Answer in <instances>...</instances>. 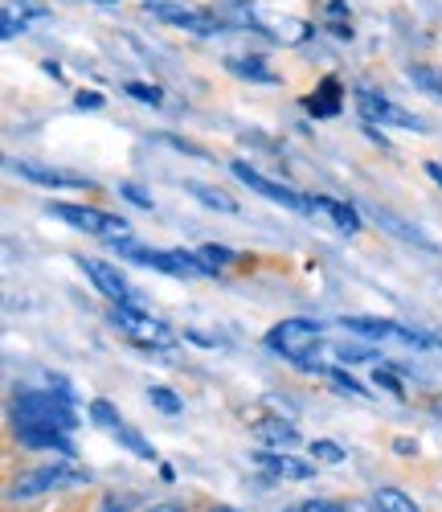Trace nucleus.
<instances>
[{
    "label": "nucleus",
    "instance_id": "f257e3e1",
    "mask_svg": "<svg viewBox=\"0 0 442 512\" xmlns=\"http://www.w3.org/2000/svg\"><path fill=\"white\" fill-rule=\"evenodd\" d=\"M320 340H324V328L312 324V320H279L271 332H267V349L283 353L295 369H316V353H320Z\"/></svg>",
    "mask_w": 442,
    "mask_h": 512
},
{
    "label": "nucleus",
    "instance_id": "f03ea898",
    "mask_svg": "<svg viewBox=\"0 0 442 512\" xmlns=\"http://www.w3.org/2000/svg\"><path fill=\"white\" fill-rule=\"evenodd\" d=\"M70 398L74 394H21L13 402V422H46V426H58V431L70 435L78 426Z\"/></svg>",
    "mask_w": 442,
    "mask_h": 512
},
{
    "label": "nucleus",
    "instance_id": "7ed1b4c3",
    "mask_svg": "<svg viewBox=\"0 0 442 512\" xmlns=\"http://www.w3.org/2000/svg\"><path fill=\"white\" fill-rule=\"evenodd\" d=\"M54 218H62L66 226L82 230V234H95V238H107V242H127L131 238V226L115 213H103V209H91V205H50Z\"/></svg>",
    "mask_w": 442,
    "mask_h": 512
},
{
    "label": "nucleus",
    "instance_id": "20e7f679",
    "mask_svg": "<svg viewBox=\"0 0 442 512\" xmlns=\"http://www.w3.org/2000/svg\"><path fill=\"white\" fill-rule=\"evenodd\" d=\"M86 480H91V476L78 472V467H70V459H58V463H50V467H37V472L17 476L13 488H9V496H13V500H33V496H41V492L74 488V484H86Z\"/></svg>",
    "mask_w": 442,
    "mask_h": 512
},
{
    "label": "nucleus",
    "instance_id": "39448f33",
    "mask_svg": "<svg viewBox=\"0 0 442 512\" xmlns=\"http://www.w3.org/2000/svg\"><path fill=\"white\" fill-rule=\"evenodd\" d=\"M111 324L131 340V345H140V349H172V332L160 324V320H152V316H144L140 308H131V304H115V312H111Z\"/></svg>",
    "mask_w": 442,
    "mask_h": 512
},
{
    "label": "nucleus",
    "instance_id": "423d86ee",
    "mask_svg": "<svg viewBox=\"0 0 442 512\" xmlns=\"http://www.w3.org/2000/svg\"><path fill=\"white\" fill-rule=\"evenodd\" d=\"M144 13L164 21V25H176V29H189L197 37H213L221 29L217 13H205V9H193L185 0H144Z\"/></svg>",
    "mask_w": 442,
    "mask_h": 512
},
{
    "label": "nucleus",
    "instance_id": "0eeeda50",
    "mask_svg": "<svg viewBox=\"0 0 442 512\" xmlns=\"http://www.w3.org/2000/svg\"><path fill=\"white\" fill-rule=\"evenodd\" d=\"M348 332L357 336H369V340H402V345H418V349H438V340L418 332V328H406V324H393V320H377V316H344L340 320Z\"/></svg>",
    "mask_w": 442,
    "mask_h": 512
},
{
    "label": "nucleus",
    "instance_id": "6e6552de",
    "mask_svg": "<svg viewBox=\"0 0 442 512\" xmlns=\"http://www.w3.org/2000/svg\"><path fill=\"white\" fill-rule=\"evenodd\" d=\"M230 173H234L246 189H254L258 197H267V201H275V205H287V209H295V213H307V197H303V193H295V189H287V185H279V181H271V177H262L258 168H250L246 160H234Z\"/></svg>",
    "mask_w": 442,
    "mask_h": 512
},
{
    "label": "nucleus",
    "instance_id": "1a4fd4ad",
    "mask_svg": "<svg viewBox=\"0 0 442 512\" xmlns=\"http://www.w3.org/2000/svg\"><path fill=\"white\" fill-rule=\"evenodd\" d=\"M357 95V111L369 119V123H393V127H414V132H422V119L418 115H410V111H402L393 99H385V95H377V91H369V87H357L352 91Z\"/></svg>",
    "mask_w": 442,
    "mask_h": 512
},
{
    "label": "nucleus",
    "instance_id": "9d476101",
    "mask_svg": "<svg viewBox=\"0 0 442 512\" xmlns=\"http://www.w3.org/2000/svg\"><path fill=\"white\" fill-rule=\"evenodd\" d=\"M254 29L258 33H267L271 41H279V46H303L307 37H312V25L291 17V13H254Z\"/></svg>",
    "mask_w": 442,
    "mask_h": 512
},
{
    "label": "nucleus",
    "instance_id": "9b49d317",
    "mask_svg": "<svg viewBox=\"0 0 442 512\" xmlns=\"http://www.w3.org/2000/svg\"><path fill=\"white\" fill-rule=\"evenodd\" d=\"M361 213H365V218H373L381 230H389L397 242H410V246H418V250H438V242L434 238H426L418 226H410V222H402V218H397V213H389V209H381V205H373V201H361Z\"/></svg>",
    "mask_w": 442,
    "mask_h": 512
},
{
    "label": "nucleus",
    "instance_id": "f8f14e48",
    "mask_svg": "<svg viewBox=\"0 0 442 512\" xmlns=\"http://www.w3.org/2000/svg\"><path fill=\"white\" fill-rule=\"evenodd\" d=\"M82 267H86V275H91V283H95V287L107 295V300L140 308V300H136V295H131V287H127V279L119 275V267H111V263H103V259H86Z\"/></svg>",
    "mask_w": 442,
    "mask_h": 512
},
{
    "label": "nucleus",
    "instance_id": "ddd939ff",
    "mask_svg": "<svg viewBox=\"0 0 442 512\" xmlns=\"http://www.w3.org/2000/svg\"><path fill=\"white\" fill-rule=\"evenodd\" d=\"M17 439H21V447H33V451H62L66 459H74V447H70L66 431H58V426H46V422H17Z\"/></svg>",
    "mask_w": 442,
    "mask_h": 512
},
{
    "label": "nucleus",
    "instance_id": "4468645a",
    "mask_svg": "<svg viewBox=\"0 0 442 512\" xmlns=\"http://www.w3.org/2000/svg\"><path fill=\"white\" fill-rule=\"evenodd\" d=\"M13 168L21 177H29L33 185H46V189H91V181H86V177L62 173V168H46V164H33V160H13Z\"/></svg>",
    "mask_w": 442,
    "mask_h": 512
},
{
    "label": "nucleus",
    "instance_id": "2eb2a0df",
    "mask_svg": "<svg viewBox=\"0 0 442 512\" xmlns=\"http://www.w3.org/2000/svg\"><path fill=\"white\" fill-rule=\"evenodd\" d=\"M307 213H324L340 234H361V209L357 205H344L336 197H307Z\"/></svg>",
    "mask_w": 442,
    "mask_h": 512
},
{
    "label": "nucleus",
    "instance_id": "dca6fc26",
    "mask_svg": "<svg viewBox=\"0 0 442 512\" xmlns=\"http://www.w3.org/2000/svg\"><path fill=\"white\" fill-rule=\"evenodd\" d=\"M262 472H271L279 480H312L316 476V463H307V459H295L287 451H258L254 455Z\"/></svg>",
    "mask_w": 442,
    "mask_h": 512
},
{
    "label": "nucleus",
    "instance_id": "f3484780",
    "mask_svg": "<svg viewBox=\"0 0 442 512\" xmlns=\"http://www.w3.org/2000/svg\"><path fill=\"white\" fill-rule=\"evenodd\" d=\"M254 435H258L262 447H271V451H291V447L299 443V431H295L291 422H279V418L258 422V426H254Z\"/></svg>",
    "mask_w": 442,
    "mask_h": 512
},
{
    "label": "nucleus",
    "instance_id": "a211bd4d",
    "mask_svg": "<svg viewBox=\"0 0 442 512\" xmlns=\"http://www.w3.org/2000/svg\"><path fill=\"white\" fill-rule=\"evenodd\" d=\"M303 107L312 111L316 119H332V115H340V82H336V78H328L320 91H312V95L303 99Z\"/></svg>",
    "mask_w": 442,
    "mask_h": 512
},
{
    "label": "nucleus",
    "instance_id": "6ab92c4d",
    "mask_svg": "<svg viewBox=\"0 0 442 512\" xmlns=\"http://www.w3.org/2000/svg\"><path fill=\"white\" fill-rule=\"evenodd\" d=\"M226 70L234 74V78H250V82H267V87H275L279 82V74L262 62V58H230L226 62Z\"/></svg>",
    "mask_w": 442,
    "mask_h": 512
},
{
    "label": "nucleus",
    "instance_id": "aec40b11",
    "mask_svg": "<svg viewBox=\"0 0 442 512\" xmlns=\"http://www.w3.org/2000/svg\"><path fill=\"white\" fill-rule=\"evenodd\" d=\"M201 205H209V209H221V213H238V201L226 193V189H213V185H201V181H189L185 185Z\"/></svg>",
    "mask_w": 442,
    "mask_h": 512
},
{
    "label": "nucleus",
    "instance_id": "412c9836",
    "mask_svg": "<svg viewBox=\"0 0 442 512\" xmlns=\"http://www.w3.org/2000/svg\"><path fill=\"white\" fill-rule=\"evenodd\" d=\"M406 78L414 82L418 91H426V95L442 99V70H438V66H430V62H414V66L406 70Z\"/></svg>",
    "mask_w": 442,
    "mask_h": 512
},
{
    "label": "nucleus",
    "instance_id": "4be33fe9",
    "mask_svg": "<svg viewBox=\"0 0 442 512\" xmlns=\"http://www.w3.org/2000/svg\"><path fill=\"white\" fill-rule=\"evenodd\" d=\"M373 508L377 512H418V504L402 488H377L373 492Z\"/></svg>",
    "mask_w": 442,
    "mask_h": 512
},
{
    "label": "nucleus",
    "instance_id": "5701e85b",
    "mask_svg": "<svg viewBox=\"0 0 442 512\" xmlns=\"http://www.w3.org/2000/svg\"><path fill=\"white\" fill-rule=\"evenodd\" d=\"M197 259L205 263V275H217V271H226V267L238 259V254L226 250V246H201V250H197Z\"/></svg>",
    "mask_w": 442,
    "mask_h": 512
},
{
    "label": "nucleus",
    "instance_id": "b1692460",
    "mask_svg": "<svg viewBox=\"0 0 442 512\" xmlns=\"http://www.w3.org/2000/svg\"><path fill=\"white\" fill-rule=\"evenodd\" d=\"M111 435H115V439H119L123 447H131V451H136L140 459H148V463L156 459V451H152V443H144V439H140L136 431H131V426H115V431H111Z\"/></svg>",
    "mask_w": 442,
    "mask_h": 512
},
{
    "label": "nucleus",
    "instance_id": "393cba45",
    "mask_svg": "<svg viewBox=\"0 0 442 512\" xmlns=\"http://www.w3.org/2000/svg\"><path fill=\"white\" fill-rule=\"evenodd\" d=\"M373 386H377V390H385V394H393V398H406L402 377H397L393 369H385V365H377V369H373Z\"/></svg>",
    "mask_w": 442,
    "mask_h": 512
},
{
    "label": "nucleus",
    "instance_id": "a878e982",
    "mask_svg": "<svg viewBox=\"0 0 442 512\" xmlns=\"http://www.w3.org/2000/svg\"><path fill=\"white\" fill-rule=\"evenodd\" d=\"M148 398H152V406H156L160 414H181V410H185V402L176 398L168 386H152V390H148Z\"/></svg>",
    "mask_w": 442,
    "mask_h": 512
},
{
    "label": "nucleus",
    "instance_id": "bb28decb",
    "mask_svg": "<svg viewBox=\"0 0 442 512\" xmlns=\"http://www.w3.org/2000/svg\"><path fill=\"white\" fill-rule=\"evenodd\" d=\"M136 103H148V107H164V91L160 87H148V82H127L123 87Z\"/></svg>",
    "mask_w": 442,
    "mask_h": 512
},
{
    "label": "nucleus",
    "instance_id": "cd10ccee",
    "mask_svg": "<svg viewBox=\"0 0 442 512\" xmlns=\"http://www.w3.org/2000/svg\"><path fill=\"white\" fill-rule=\"evenodd\" d=\"M312 459H320V463H332V467H336V463H344L348 455H344V447H340V443L316 439V443H312Z\"/></svg>",
    "mask_w": 442,
    "mask_h": 512
},
{
    "label": "nucleus",
    "instance_id": "c85d7f7f",
    "mask_svg": "<svg viewBox=\"0 0 442 512\" xmlns=\"http://www.w3.org/2000/svg\"><path fill=\"white\" fill-rule=\"evenodd\" d=\"M91 418H95L99 426H107V431H115V426H123V418L115 414V406H111V402H103V398H99V402H91Z\"/></svg>",
    "mask_w": 442,
    "mask_h": 512
},
{
    "label": "nucleus",
    "instance_id": "c756f323",
    "mask_svg": "<svg viewBox=\"0 0 442 512\" xmlns=\"http://www.w3.org/2000/svg\"><path fill=\"white\" fill-rule=\"evenodd\" d=\"M336 361H348V365H365V361H381L373 349H361V345H340L336 349Z\"/></svg>",
    "mask_w": 442,
    "mask_h": 512
},
{
    "label": "nucleus",
    "instance_id": "7c9ffc66",
    "mask_svg": "<svg viewBox=\"0 0 442 512\" xmlns=\"http://www.w3.org/2000/svg\"><path fill=\"white\" fill-rule=\"evenodd\" d=\"M332 386L344 390V394H352V398H373V394H365L361 381H357V377H348L344 369H332Z\"/></svg>",
    "mask_w": 442,
    "mask_h": 512
},
{
    "label": "nucleus",
    "instance_id": "2f4dec72",
    "mask_svg": "<svg viewBox=\"0 0 442 512\" xmlns=\"http://www.w3.org/2000/svg\"><path fill=\"white\" fill-rule=\"evenodd\" d=\"M103 103H107V99H103L99 91H78V95H74V107H78V111H103Z\"/></svg>",
    "mask_w": 442,
    "mask_h": 512
},
{
    "label": "nucleus",
    "instance_id": "473e14b6",
    "mask_svg": "<svg viewBox=\"0 0 442 512\" xmlns=\"http://www.w3.org/2000/svg\"><path fill=\"white\" fill-rule=\"evenodd\" d=\"M119 193H123V197H127L131 205H140V209H152V197H148V193H144L140 185H131V181H123V185H119Z\"/></svg>",
    "mask_w": 442,
    "mask_h": 512
},
{
    "label": "nucleus",
    "instance_id": "72a5a7b5",
    "mask_svg": "<svg viewBox=\"0 0 442 512\" xmlns=\"http://www.w3.org/2000/svg\"><path fill=\"white\" fill-rule=\"evenodd\" d=\"M299 512H344V508H340L336 500H307Z\"/></svg>",
    "mask_w": 442,
    "mask_h": 512
},
{
    "label": "nucleus",
    "instance_id": "f704fd0d",
    "mask_svg": "<svg viewBox=\"0 0 442 512\" xmlns=\"http://www.w3.org/2000/svg\"><path fill=\"white\" fill-rule=\"evenodd\" d=\"M393 451H397V455H414V451H418V443H414V439H397V443H393Z\"/></svg>",
    "mask_w": 442,
    "mask_h": 512
},
{
    "label": "nucleus",
    "instance_id": "c9c22d12",
    "mask_svg": "<svg viewBox=\"0 0 442 512\" xmlns=\"http://www.w3.org/2000/svg\"><path fill=\"white\" fill-rule=\"evenodd\" d=\"M328 33H332L336 41H352V25H328Z\"/></svg>",
    "mask_w": 442,
    "mask_h": 512
},
{
    "label": "nucleus",
    "instance_id": "e433bc0d",
    "mask_svg": "<svg viewBox=\"0 0 442 512\" xmlns=\"http://www.w3.org/2000/svg\"><path fill=\"white\" fill-rule=\"evenodd\" d=\"M426 173H430V177L442 185V164H438V160H426Z\"/></svg>",
    "mask_w": 442,
    "mask_h": 512
},
{
    "label": "nucleus",
    "instance_id": "4c0bfd02",
    "mask_svg": "<svg viewBox=\"0 0 442 512\" xmlns=\"http://www.w3.org/2000/svg\"><path fill=\"white\" fill-rule=\"evenodd\" d=\"M148 512H181L176 504H160V508H148Z\"/></svg>",
    "mask_w": 442,
    "mask_h": 512
},
{
    "label": "nucleus",
    "instance_id": "58836bf2",
    "mask_svg": "<svg viewBox=\"0 0 442 512\" xmlns=\"http://www.w3.org/2000/svg\"><path fill=\"white\" fill-rule=\"evenodd\" d=\"M434 414H438V418H442V398H438V402H434Z\"/></svg>",
    "mask_w": 442,
    "mask_h": 512
},
{
    "label": "nucleus",
    "instance_id": "ea45409f",
    "mask_svg": "<svg viewBox=\"0 0 442 512\" xmlns=\"http://www.w3.org/2000/svg\"><path fill=\"white\" fill-rule=\"evenodd\" d=\"M95 5H115V0H95Z\"/></svg>",
    "mask_w": 442,
    "mask_h": 512
},
{
    "label": "nucleus",
    "instance_id": "a19ab883",
    "mask_svg": "<svg viewBox=\"0 0 442 512\" xmlns=\"http://www.w3.org/2000/svg\"><path fill=\"white\" fill-rule=\"evenodd\" d=\"M217 512H230V508H217Z\"/></svg>",
    "mask_w": 442,
    "mask_h": 512
}]
</instances>
